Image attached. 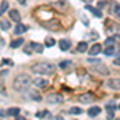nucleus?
Segmentation results:
<instances>
[{"instance_id":"nucleus-8","label":"nucleus","mask_w":120,"mask_h":120,"mask_svg":"<svg viewBox=\"0 0 120 120\" xmlns=\"http://www.w3.org/2000/svg\"><path fill=\"white\" fill-rule=\"evenodd\" d=\"M102 51V46H101V43H94V45L90 48V55L91 56H94V55H99Z\"/></svg>"},{"instance_id":"nucleus-4","label":"nucleus","mask_w":120,"mask_h":120,"mask_svg":"<svg viewBox=\"0 0 120 120\" xmlns=\"http://www.w3.org/2000/svg\"><path fill=\"white\" fill-rule=\"evenodd\" d=\"M79 101L85 102V104H86V102L90 104V102L94 101V94H93V93H82V94L79 96Z\"/></svg>"},{"instance_id":"nucleus-21","label":"nucleus","mask_w":120,"mask_h":120,"mask_svg":"<svg viewBox=\"0 0 120 120\" xmlns=\"http://www.w3.org/2000/svg\"><path fill=\"white\" fill-rule=\"evenodd\" d=\"M7 114H8V115H15V117H16V115H19V109H18V107H11V109H8V112H7Z\"/></svg>"},{"instance_id":"nucleus-32","label":"nucleus","mask_w":120,"mask_h":120,"mask_svg":"<svg viewBox=\"0 0 120 120\" xmlns=\"http://www.w3.org/2000/svg\"><path fill=\"white\" fill-rule=\"evenodd\" d=\"M83 2H85V3H91L93 0H83Z\"/></svg>"},{"instance_id":"nucleus-1","label":"nucleus","mask_w":120,"mask_h":120,"mask_svg":"<svg viewBox=\"0 0 120 120\" xmlns=\"http://www.w3.org/2000/svg\"><path fill=\"white\" fill-rule=\"evenodd\" d=\"M32 83V79L27 74H19L16 75V79L13 80V88L16 91H24L26 88H29V85Z\"/></svg>"},{"instance_id":"nucleus-29","label":"nucleus","mask_w":120,"mask_h":120,"mask_svg":"<svg viewBox=\"0 0 120 120\" xmlns=\"http://www.w3.org/2000/svg\"><path fill=\"white\" fill-rule=\"evenodd\" d=\"M98 7H99V8L106 7V0H99V2H98Z\"/></svg>"},{"instance_id":"nucleus-19","label":"nucleus","mask_w":120,"mask_h":120,"mask_svg":"<svg viewBox=\"0 0 120 120\" xmlns=\"http://www.w3.org/2000/svg\"><path fill=\"white\" fill-rule=\"evenodd\" d=\"M29 96H30L32 99H35V101H40V99H42V96H40L37 91H29Z\"/></svg>"},{"instance_id":"nucleus-17","label":"nucleus","mask_w":120,"mask_h":120,"mask_svg":"<svg viewBox=\"0 0 120 120\" xmlns=\"http://www.w3.org/2000/svg\"><path fill=\"white\" fill-rule=\"evenodd\" d=\"M0 27L3 29V30H10V21H7V19H0Z\"/></svg>"},{"instance_id":"nucleus-14","label":"nucleus","mask_w":120,"mask_h":120,"mask_svg":"<svg viewBox=\"0 0 120 120\" xmlns=\"http://www.w3.org/2000/svg\"><path fill=\"white\" fill-rule=\"evenodd\" d=\"M46 27H53V30H59V22L58 21H51V22H42Z\"/></svg>"},{"instance_id":"nucleus-26","label":"nucleus","mask_w":120,"mask_h":120,"mask_svg":"<svg viewBox=\"0 0 120 120\" xmlns=\"http://www.w3.org/2000/svg\"><path fill=\"white\" fill-rule=\"evenodd\" d=\"M71 114L79 115V114H82V109H80V107H72V109H71Z\"/></svg>"},{"instance_id":"nucleus-13","label":"nucleus","mask_w":120,"mask_h":120,"mask_svg":"<svg viewBox=\"0 0 120 120\" xmlns=\"http://www.w3.org/2000/svg\"><path fill=\"white\" fill-rule=\"evenodd\" d=\"M59 48H61L63 51L69 50V48H71V42H69V40H64V38H63V40H59Z\"/></svg>"},{"instance_id":"nucleus-33","label":"nucleus","mask_w":120,"mask_h":120,"mask_svg":"<svg viewBox=\"0 0 120 120\" xmlns=\"http://www.w3.org/2000/svg\"><path fill=\"white\" fill-rule=\"evenodd\" d=\"M2 42H3V40H2V38H0V46H2Z\"/></svg>"},{"instance_id":"nucleus-12","label":"nucleus","mask_w":120,"mask_h":120,"mask_svg":"<svg viewBox=\"0 0 120 120\" xmlns=\"http://www.w3.org/2000/svg\"><path fill=\"white\" fill-rule=\"evenodd\" d=\"M102 53H104V55H107V56L115 55V46H114V45H106V48L102 50Z\"/></svg>"},{"instance_id":"nucleus-10","label":"nucleus","mask_w":120,"mask_h":120,"mask_svg":"<svg viewBox=\"0 0 120 120\" xmlns=\"http://www.w3.org/2000/svg\"><path fill=\"white\" fill-rule=\"evenodd\" d=\"M101 114V107H98V106H93L88 109V115L90 117H96V115H99Z\"/></svg>"},{"instance_id":"nucleus-16","label":"nucleus","mask_w":120,"mask_h":120,"mask_svg":"<svg viewBox=\"0 0 120 120\" xmlns=\"http://www.w3.org/2000/svg\"><path fill=\"white\" fill-rule=\"evenodd\" d=\"M86 50H88V43H86V42H80V43L77 45V51H80V53L86 51Z\"/></svg>"},{"instance_id":"nucleus-6","label":"nucleus","mask_w":120,"mask_h":120,"mask_svg":"<svg viewBox=\"0 0 120 120\" xmlns=\"http://www.w3.org/2000/svg\"><path fill=\"white\" fill-rule=\"evenodd\" d=\"M8 15H10V19H11V21H15V22H19V21H21V15H19L18 10H10Z\"/></svg>"},{"instance_id":"nucleus-3","label":"nucleus","mask_w":120,"mask_h":120,"mask_svg":"<svg viewBox=\"0 0 120 120\" xmlns=\"http://www.w3.org/2000/svg\"><path fill=\"white\" fill-rule=\"evenodd\" d=\"M46 101L50 102V104H61V102L64 101V96L59 94V93H50L46 96Z\"/></svg>"},{"instance_id":"nucleus-31","label":"nucleus","mask_w":120,"mask_h":120,"mask_svg":"<svg viewBox=\"0 0 120 120\" xmlns=\"http://www.w3.org/2000/svg\"><path fill=\"white\" fill-rule=\"evenodd\" d=\"M8 74V72H7V71H3V72H2V74H0V79H3V77H5V75Z\"/></svg>"},{"instance_id":"nucleus-30","label":"nucleus","mask_w":120,"mask_h":120,"mask_svg":"<svg viewBox=\"0 0 120 120\" xmlns=\"http://www.w3.org/2000/svg\"><path fill=\"white\" fill-rule=\"evenodd\" d=\"M18 3H21V5H26V3H27V0H18Z\"/></svg>"},{"instance_id":"nucleus-22","label":"nucleus","mask_w":120,"mask_h":120,"mask_svg":"<svg viewBox=\"0 0 120 120\" xmlns=\"http://www.w3.org/2000/svg\"><path fill=\"white\" fill-rule=\"evenodd\" d=\"M55 43H56V42H55V38H51V37H48V38L45 40V46H53Z\"/></svg>"},{"instance_id":"nucleus-25","label":"nucleus","mask_w":120,"mask_h":120,"mask_svg":"<svg viewBox=\"0 0 120 120\" xmlns=\"http://www.w3.org/2000/svg\"><path fill=\"white\" fill-rule=\"evenodd\" d=\"M114 15L117 16V19H120V5H115L114 7Z\"/></svg>"},{"instance_id":"nucleus-15","label":"nucleus","mask_w":120,"mask_h":120,"mask_svg":"<svg viewBox=\"0 0 120 120\" xmlns=\"http://www.w3.org/2000/svg\"><path fill=\"white\" fill-rule=\"evenodd\" d=\"M22 43H24V40H22V38H15V40L10 43V46H11V48H19Z\"/></svg>"},{"instance_id":"nucleus-28","label":"nucleus","mask_w":120,"mask_h":120,"mask_svg":"<svg viewBox=\"0 0 120 120\" xmlns=\"http://www.w3.org/2000/svg\"><path fill=\"white\" fill-rule=\"evenodd\" d=\"M30 51H32V43H29V45L24 48V53H26V55H30Z\"/></svg>"},{"instance_id":"nucleus-7","label":"nucleus","mask_w":120,"mask_h":120,"mask_svg":"<svg viewBox=\"0 0 120 120\" xmlns=\"http://www.w3.org/2000/svg\"><path fill=\"white\" fill-rule=\"evenodd\" d=\"M27 30V26H24V24H21V22H18L16 24V27L13 29V32L16 34V35H21V34H24Z\"/></svg>"},{"instance_id":"nucleus-27","label":"nucleus","mask_w":120,"mask_h":120,"mask_svg":"<svg viewBox=\"0 0 120 120\" xmlns=\"http://www.w3.org/2000/svg\"><path fill=\"white\" fill-rule=\"evenodd\" d=\"M66 3H67V2L59 0V2H56V7H58V8H66Z\"/></svg>"},{"instance_id":"nucleus-34","label":"nucleus","mask_w":120,"mask_h":120,"mask_svg":"<svg viewBox=\"0 0 120 120\" xmlns=\"http://www.w3.org/2000/svg\"><path fill=\"white\" fill-rule=\"evenodd\" d=\"M119 109H120V106H119Z\"/></svg>"},{"instance_id":"nucleus-5","label":"nucleus","mask_w":120,"mask_h":120,"mask_svg":"<svg viewBox=\"0 0 120 120\" xmlns=\"http://www.w3.org/2000/svg\"><path fill=\"white\" fill-rule=\"evenodd\" d=\"M107 86L111 90H120V79H111V80H107Z\"/></svg>"},{"instance_id":"nucleus-20","label":"nucleus","mask_w":120,"mask_h":120,"mask_svg":"<svg viewBox=\"0 0 120 120\" xmlns=\"http://www.w3.org/2000/svg\"><path fill=\"white\" fill-rule=\"evenodd\" d=\"M71 66H72L71 61H61V63H59V67H61V69H69Z\"/></svg>"},{"instance_id":"nucleus-9","label":"nucleus","mask_w":120,"mask_h":120,"mask_svg":"<svg viewBox=\"0 0 120 120\" xmlns=\"http://www.w3.org/2000/svg\"><path fill=\"white\" fill-rule=\"evenodd\" d=\"M34 85L37 88H45V86H48V80H45V79H35L34 80Z\"/></svg>"},{"instance_id":"nucleus-2","label":"nucleus","mask_w":120,"mask_h":120,"mask_svg":"<svg viewBox=\"0 0 120 120\" xmlns=\"http://www.w3.org/2000/svg\"><path fill=\"white\" fill-rule=\"evenodd\" d=\"M32 71L35 72V74H42V75H50L55 72V66L51 64V63H37V64L32 66Z\"/></svg>"},{"instance_id":"nucleus-18","label":"nucleus","mask_w":120,"mask_h":120,"mask_svg":"<svg viewBox=\"0 0 120 120\" xmlns=\"http://www.w3.org/2000/svg\"><path fill=\"white\" fill-rule=\"evenodd\" d=\"M43 48H45V46L40 45V43H32V50H34L35 53H42V51H43Z\"/></svg>"},{"instance_id":"nucleus-11","label":"nucleus","mask_w":120,"mask_h":120,"mask_svg":"<svg viewBox=\"0 0 120 120\" xmlns=\"http://www.w3.org/2000/svg\"><path fill=\"white\" fill-rule=\"evenodd\" d=\"M85 8L88 10L90 13H93V15L96 16V18H101V16H102V15H101V11H99L98 8H94V7H91V5H85Z\"/></svg>"},{"instance_id":"nucleus-23","label":"nucleus","mask_w":120,"mask_h":120,"mask_svg":"<svg viewBox=\"0 0 120 120\" xmlns=\"http://www.w3.org/2000/svg\"><path fill=\"white\" fill-rule=\"evenodd\" d=\"M37 117L38 119H42V117H50V112L48 111H40V112H37Z\"/></svg>"},{"instance_id":"nucleus-24","label":"nucleus","mask_w":120,"mask_h":120,"mask_svg":"<svg viewBox=\"0 0 120 120\" xmlns=\"http://www.w3.org/2000/svg\"><path fill=\"white\" fill-rule=\"evenodd\" d=\"M7 10H8V3H7V2L0 3V15H2V13H5Z\"/></svg>"}]
</instances>
